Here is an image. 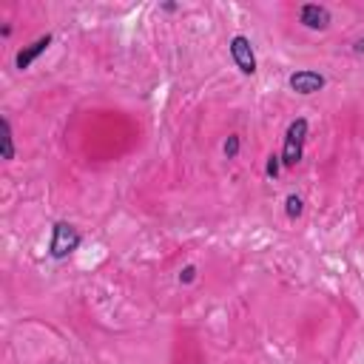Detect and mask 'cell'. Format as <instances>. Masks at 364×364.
I'll use <instances>...</instances> for the list:
<instances>
[{
    "mask_svg": "<svg viewBox=\"0 0 364 364\" xmlns=\"http://www.w3.org/2000/svg\"><path fill=\"white\" fill-rule=\"evenodd\" d=\"M307 131H310V125H307V119L304 117H299V119H293L290 125H287V131H284V148H282V168H296L299 162H301V154H304V142H307Z\"/></svg>",
    "mask_w": 364,
    "mask_h": 364,
    "instance_id": "cell-1",
    "label": "cell"
},
{
    "mask_svg": "<svg viewBox=\"0 0 364 364\" xmlns=\"http://www.w3.org/2000/svg\"><path fill=\"white\" fill-rule=\"evenodd\" d=\"M80 247V230L71 222H54L51 228V242H48V253L51 259H65L68 253H74Z\"/></svg>",
    "mask_w": 364,
    "mask_h": 364,
    "instance_id": "cell-2",
    "label": "cell"
},
{
    "mask_svg": "<svg viewBox=\"0 0 364 364\" xmlns=\"http://www.w3.org/2000/svg\"><path fill=\"white\" fill-rule=\"evenodd\" d=\"M228 48H230V57L242 74H256V54H253V46L245 34H233Z\"/></svg>",
    "mask_w": 364,
    "mask_h": 364,
    "instance_id": "cell-3",
    "label": "cell"
},
{
    "mask_svg": "<svg viewBox=\"0 0 364 364\" xmlns=\"http://www.w3.org/2000/svg\"><path fill=\"white\" fill-rule=\"evenodd\" d=\"M324 82H327V80H324V74H318V71H310V68L293 71V74L287 77V85H290L296 94H301V97L321 91V88H324Z\"/></svg>",
    "mask_w": 364,
    "mask_h": 364,
    "instance_id": "cell-4",
    "label": "cell"
},
{
    "mask_svg": "<svg viewBox=\"0 0 364 364\" xmlns=\"http://www.w3.org/2000/svg\"><path fill=\"white\" fill-rule=\"evenodd\" d=\"M299 23L304 28H313V31H324L330 26V9L327 6H318V3H304L299 9Z\"/></svg>",
    "mask_w": 364,
    "mask_h": 364,
    "instance_id": "cell-5",
    "label": "cell"
},
{
    "mask_svg": "<svg viewBox=\"0 0 364 364\" xmlns=\"http://www.w3.org/2000/svg\"><path fill=\"white\" fill-rule=\"evenodd\" d=\"M48 46H51V34H43V37H37L31 46H26V48H20V51H17V57H14V65H17L20 71H26V68H28V65H31V63H34V60H37V57H40V54L48 48Z\"/></svg>",
    "mask_w": 364,
    "mask_h": 364,
    "instance_id": "cell-6",
    "label": "cell"
},
{
    "mask_svg": "<svg viewBox=\"0 0 364 364\" xmlns=\"http://www.w3.org/2000/svg\"><path fill=\"white\" fill-rule=\"evenodd\" d=\"M3 128V159H14V134H11V122L3 117L0 119Z\"/></svg>",
    "mask_w": 364,
    "mask_h": 364,
    "instance_id": "cell-7",
    "label": "cell"
},
{
    "mask_svg": "<svg viewBox=\"0 0 364 364\" xmlns=\"http://www.w3.org/2000/svg\"><path fill=\"white\" fill-rule=\"evenodd\" d=\"M301 210H304V202H301L296 193H290V196L284 199V213H287V219H299Z\"/></svg>",
    "mask_w": 364,
    "mask_h": 364,
    "instance_id": "cell-8",
    "label": "cell"
},
{
    "mask_svg": "<svg viewBox=\"0 0 364 364\" xmlns=\"http://www.w3.org/2000/svg\"><path fill=\"white\" fill-rule=\"evenodd\" d=\"M239 148H242V142H239V136H236V134H230V136L225 139V145H222V151H225V156H228V159H236Z\"/></svg>",
    "mask_w": 364,
    "mask_h": 364,
    "instance_id": "cell-9",
    "label": "cell"
},
{
    "mask_svg": "<svg viewBox=\"0 0 364 364\" xmlns=\"http://www.w3.org/2000/svg\"><path fill=\"white\" fill-rule=\"evenodd\" d=\"M279 171H282V156H279V154H270V156H267V165H264L267 179H276Z\"/></svg>",
    "mask_w": 364,
    "mask_h": 364,
    "instance_id": "cell-10",
    "label": "cell"
},
{
    "mask_svg": "<svg viewBox=\"0 0 364 364\" xmlns=\"http://www.w3.org/2000/svg\"><path fill=\"white\" fill-rule=\"evenodd\" d=\"M193 279H196V267H193V264L182 267V273H179V282H185V284H188V282H193Z\"/></svg>",
    "mask_w": 364,
    "mask_h": 364,
    "instance_id": "cell-11",
    "label": "cell"
},
{
    "mask_svg": "<svg viewBox=\"0 0 364 364\" xmlns=\"http://www.w3.org/2000/svg\"><path fill=\"white\" fill-rule=\"evenodd\" d=\"M353 51H355V54H364V37H361V40H355V43H353Z\"/></svg>",
    "mask_w": 364,
    "mask_h": 364,
    "instance_id": "cell-12",
    "label": "cell"
}]
</instances>
